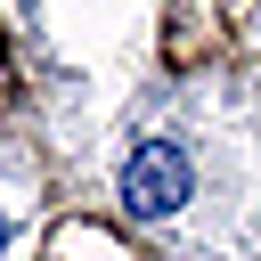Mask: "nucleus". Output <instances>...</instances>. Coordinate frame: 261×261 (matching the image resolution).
Returning a JSON list of instances; mask_svg holds the SVG:
<instances>
[{
    "label": "nucleus",
    "instance_id": "1",
    "mask_svg": "<svg viewBox=\"0 0 261 261\" xmlns=\"http://www.w3.org/2000/svg\"><path fill=\"white\" fill-rule=\"evenodd\" d=\"M188 188H196V171H188V155H179L171 139H139V147H130V163H122V204H130L139 220L179 212Z\"/></svg>",
    "mask_w": 261,
    "mask_h": 261
},
{
    "label": "nucleus",
    "instance_id": "2",
    "mask_svg": "<svg viewBox=\"0 0 261 261\" xmlns=\"http://www.w3.org/2000/svg\"><path fill=\"white\" fill-rule=\"evenodd\" d=\"M0 245H8V220H0Z\"/></svg>",
    "mask_w": 261,
    "mask_h": 261
}]
</instances>
